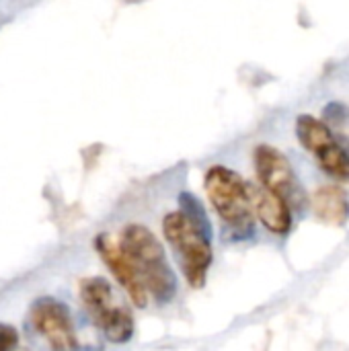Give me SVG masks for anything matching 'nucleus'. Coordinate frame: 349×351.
Listing matches in <instances>:
<instances>
[{"mask_svg":"<svg viewBox=\"0 0 349 351\" xmlns=\"http://www.w3.org/2000/svg\"><path fill=\"white\" fill-rule=\"evenodd\" d=\"M160 226L185 282L195 290L204 288L214 261V228L202 202L193 193L183 191L179 208L167 212Z\"/></svg>","mask_w":349,"mask_h":351,"instance_id":"nucleus-1","label":"nucleus"},{"mask_svg":"<svg viewBox=\"0 0 349 351\" xmlns=\"http://www.w3.org/2000/svg\"><path fill=\"white\" fill-rule=\"evenodd\" d=\"M117 241L140 276L148 298L156 304L173 302L179 292V280L169 263L163 241L140 222L125 224Z\"/></svg>","mask_w":349,"mask_h":351,"instance_id":"nucleus-2","label":"nucleus"},{"mask_svg":"<svg viewBox=\"0 0 349 351\" xmlns=\"http://www.w3.org/2000/svg\"><path fill=\"white\" fill-rule=\"evenodd\" d=\"M204 191L230 241H247L255 234L257 220L247 179L224 165H212L204 175Z\"/></svg>","mask_w":349,"mask_h":351,"instance_id":"nucleus-3","label":"nucleus"},{"mask_svg":"<svg viewBox=\"0 0 349 351\" xmlns=\"http://www.w3.org/2000/svg\"><path fill=\"white\" fill-rule=\"evenodd\" d=\"M253 165L259 185L282 197L292 212L302 210L306 206V191L302 189V183L292 162L280 148L272 144H259L253 150Z\"/></svg>","mask_w":349,"mask_h":351,"instance_id":"nucleus-4","label":"nucleus"},{"mask_svg":"<svg viewBox=\"0 0 349 351\" xmlns=\"http://www.w3.org/2000/svg\"><path fill=\"white\" fill-rule=\"evenodd\" d=\"M29 325L47 351H80L70 308L51 296L37 298L29 308Z\"/></svg>","mask_w":349,"mask_h":351,"instance_id":"nucleus-5","label":"nucleus"},{"mask_svg":"<svg viewBox=\"0 0 349 351\" xmlns=\"http://www.w3.org/2000/svg\"><path fill=\"white\" fill-rule=\"evenodd\" d=\"M296 136L304 150H309L319 167L339 183L349 181V154L335 140L331 128L315 115H300L296 119Z\"/></svg>","mask_w":349,"mask_h":351,"instance_id":"nucleus-6","label":"nucleus"},{"mask_svg":"<svg viewBox=\"0 0 349 351\" xmlns=\"http://www.w3.org/2000/svg\"><path fill=\"white\" fill-rule=\"evenodd\" d=\"M95 251L99 253L101 261L105 263V267L109 269L113 280L121 286V290L125 292L130 302L136 308H146L150 304L148 292H146L140 276L136 274L134 265L130 263V259L121 251L119 241L107 232H101L95 237Z\"/></svg>","mask_w":349,"mask_h":351,"instance_id":"nucleus-7","label":"nucleus"},{"mask_svg":"<svg viewBox=\"0 0 349 351\" xmlns=\"http://www.w3.org/2000/svg\"><path fill=\"white\" fill-rule=\"evenodd\" d=\"M249 199L255 220H259L265 230L278 237H286L292 230V210L282 197L267 191L259 183L249 181Z\"/></svg>","mask_w":349,"mask_h":351,"instance_id":"nucleus-8","label":"nucleus"},{"mask_svg":"<svg viewBox=\"0 0 349 351\" xmlns=\"http://www.w3.org/2000/svg\"><path fill=\"white\" fill-rule=\"evenodd\" d=\"M315 218L323 224L344 228L349 222V197L339 185H321L311 197Z\"/></svg>","mask_w":349,"mask_h":351,"instance_id":"nucleus-9","label":"nucleus"},{"mask_svg":"<svg viewBox=\"0 0 349 351\" xmlns=\"http://www.w3.org/2000/svg\"><path fill=\"white\" fill-rule=\"evenodd\" d=\"M78 294H80L82 306L86 308L88 317L93 319V323L97 327L107 317H111V313L119 306V304H115L111 284L105 278H99V276H91V278L80 280Z\"/></svg>","mask_w":349,"mask_h":351,"instance_id":"nucleus-10","label":"nucleus"},{"mask_svg":"<svg viewBox=\"0 0 349 351\" xmlns=\"http://www.w3.org/2000/svg\"><path fill=\"white\" fill-rule=\"evenodd\" d=\"M103 337L111 343H117V346H123L128 341H132L134 333H136V323H134V317L130 313V308L125 306H117L109 319H105L101 325H99Z\"/></svg>","mask_w":349,"mask_h":351,"instance_id":"nucleus-11","label":"nucleus"},{"mask_svg":"<svg viewBox=\"0 0 349 351\" xmlns=\"http://www.w3.org/2000/svg\"><path fill=\"white\" fill-rule=\"evenodd\" d=\"M16 348H19V331L8 323H0V351H12Z\"/></svg>","mask_w":349,"mask_h":351,"instance_id":"nucleus-12","label":"nucleus"},{"mask_svg":"<svg viewBox=\"0 0 349 351\" xmlns=\"http://www.w3.org/2000/svg\"><path fill=\"white\" fill-rule=\"evenodd\" d=\"M12 351H27V350H19V348H16V350H12Z\"/></svg>","mask_w":349,"mask_h":351,"instance_id":"nucleus-13","label":"nucleus"}]
</instances>
